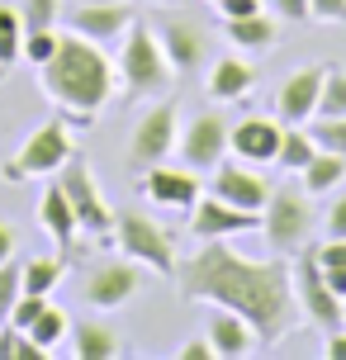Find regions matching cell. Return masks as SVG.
Returning a JSON list of instances; mask_svg holds the SVG:
<instances>
[{
	"label": "cell",
	"instance_id": "obj_1",
	"mask_svg": "<svg viewBox=\"0 0 346 360\" xmlns=\"http://www.w3.org/2000/svg\"><path fill=\"white\" fill-rule=\"evenodd\" d=\"M176 285H181L185 299H200V304H223L242 313L247 323L256 327L261 346L285 342L294 327H299V299H294V275L290 261H256V256H242L228 242H204L200 252L190 256L181 270H176Z\"/></svg>",
	"mask_w": 346,
	"mask_h": 360
},
{
	"label": "cell",
	"instance_id": "obj_2",
	"mask_svg": "<svg viewBox=\"0 0 346 360\" xmlns=\"http://www.w3.org/2000/svg\"><path fill=\"white\" fill-rule=\"evenodd\" d=\"M38 90L57 105V114H67V124L91 128L119 90V67L110 62L105 43L62 34V48L53 53V62L38 67Z\"/></svg>",
	"mask_w": 346,
	"mask_h": 360
},
{
	"label": "cell",
	"instance_id": "obj_3",
	"mask_svg": "<svg viewBox=\"0 0 346 360\" xmlns=\"http://www.w3.org/2000/svg\"><path fill=\"white\" fill-rule=\"evenodd\" d=\"M114 67H119V90L128 100H162L166 90L176 86V67L166 57L162 38L143 19H133V29L119 38V62Z\"/></svg>",
	"mask_w": 346,
	"mask_h": 360
},
{
	"label": "cell",
	"instance_id": "obj_4",
	"mask_svg": "<svg viewBox=\"0 0 346 360\" xmlns=\"http://www.w3.org/2000/svg\"><path fill=\"white\" fill-rule=\"evenodd\" d=\"M261 237L275 256H299L313 247V195L304 185H275L261 209Z\"/></svg>",
	"mask_w": 346,
	"mask_h": 360
},
{
	"label": "cell",
	"instance_id": "obj_5",
	"mask_svg": "<svg viewBox=\"0 0 346 360\" xmlns=\"http://www.w3.org/2000/svg\"><path fill=\"white\" fill-rule=\"evenodd\" d=\"M72 128H67V114H53V119H43V124L19 143V152L10 162L0 166V180H43V176H57L62 166L72 162Z\"/></svg>",
	"mask_w": 346,
	"mask_h": 360
},
{
	"label": "cell",
	"instance_id": "obj_6",
	"mask_svg": "<svg viewBox=\"0 0 346 360\" xmlns=\"http://www.w3.org/2000/svg\"><path fill=\"white\" fill-rule=\"evenodd\" d=\"M57 185L67 190V199H72V214H76V223H81V233H86V237H100V242H110L119 214L110 209V199H105V190H100V180H95L91 162L72 152V162L57 171Z\"/></svg>",
	"mask_w": 346,
	"mask_h": 360
},
{
	"label": "cell",
	"instance_id": "obj_7",
	"mask_svg": "<svg viewBox=\"0 0 346 360\" xmlns=\"http://www.w3.org/2000/svg\"><path fill=\"white\" fill-rule=\"evenodd\" d=\"M114 242L128 261H138L152 275H176L181 270V256H176V237L166 233L157 218L147 214H119L114 223Z\"/></svg>",
	"mask_w": 346,
	"mask_h": 360
},
{
	"label": "cell",
	"instance_id": "obj_8",
	"mask_svg": "<svg viewBox=\"0 0 346 360\" xmlns=\"http://www.w3.org/2000/svg\"><path fill=\"white\" fill-rule=\"evenodd\" d=\"M181 143V109L171 100H152L147 114H138V124L128 133V171L143 176L157 162H166Z\"/></svg>",
	"mask_w": 346,
	"mask_h": 360
},
{
	"label": "cell",
	"instance_id": "obj_9",
	"mask_svg": "<svg viewBox=\"0 0 346 360\" xmlns=\"http://www.w3.org/2000/svg\"><path fill=\"white\" fill-rule=\"evenodd\" d=\"M290 275H294V299H299V313H304L313 327H323V332L346 327V299L328 285V280H323L313 247H304V252L290 261Z\"/></svg>",
	"mask_w": 346,
	"mask_h": 360
},
{
	"label": "cell",
	"instance_id": "obj_10",
	"mask_svg": "<svg viewBox=\"0 0 346 360\" xmlns=\"http://www.w3.org/2000/svg\"><path fill=\"white\" fill-rule=\"evenodd\" d=\"M152 29L162 38L176 76H190V72H200V67H209V43H214V38H209V29H204L195 15L162 10V15H152Z\"/></svg>",
	"mask_w": 346,
	"mask_h": 360
},
{
	"label": "cell",
	"instance_id": "obj_11",
	"mask_svg": "<svg viewBox=\"0 0 346 360\" xmlns=\"http://www.w3.org/2000/svg\"><path fill=\"white\" fill-rule=\"evenodd\" d=\"M143 294V266L138 261H128V256H110V261H95L86 270V280H81V299L100 313H114V308H124L128 299H138Z\"/></svg>",
	"mask_w": 346,
	"mask_h": 360
},
{
	"label": "cell",
	"instance_id": "obj_12",
	"mask_svg": "<svg viewBox=\"0 0 346 360\" xmlns=\"http://www.w3.org/2000/svg\"><path fill=\"white\" fill-rule=\"evenodd\" d=\"M204 190L228 199V204H237V209H247V214H261L275 185L261 176V166L242 162V157H223V162L209 171V185H204Z\"/></svg>",
	"mask_w": 346,
	"mask_h": 360
},
{
	"label": "cell",
	"instance_id": "obj_13",
	"mask_svg": "<svg viewBox=\"0 0 346 360\" xmlns=\"http://www.w3.org/2000/svg\"><path fill=\"white\" fill-rule=\"evenodd\" d=\"M228 138H233V128H228V119L223 114H195L190 124L181 128V143H176V157H181L190 171H214V166L228 157Z\"/></svg>",
	"mask_w": 346,
	"mask_h": 360
},
{
	"label": "cell",
	"instance_id": "obj_14",
	"mask_svg": "<svg viewBox=\"0 0 346 360\" xmlns=\"http://www.w3.org/2000/svg\"><path fill=\"white\" fill-rule=\"evenodd\" d=\"M138 190H143V199H152L157 209H176V214H190L195 209V199L204 195V180L200 171H190V166H166L157 162L152 171H143L138 176Z\"/></svg>",
	"mask_w": 346,
	"mask_h": 360
},
{
	"label": "cell",
	"instance_id": "obj_15",
	"mask_svg": "<svg viewBox=\"0 0 346 360\" xmlns=\"http://www.w3.org/2000/svg\"><path fill=\"white\" fill-rule=\"evenodd\" d=\"M185 228H190V237H200V242H219V237H237V233H252V228L261 233V214H247V209H237V204H228V199L204 190L195 199Z\"/></svg>",
	"mask_w": 346,
	"mask_h": 360
},
{
	"label": "cell",
	"instance_id": "obj_16",
	"mask_svg": "<svg viewBox=\"0 0 346 360\" xmlns=\"http://www.w3.org/2000/svg\"><path fill=\"white\" fill-rule=\"evenodd\" d=\"M133 19H138L133 0H86L67 15V29L91 38V43H119L133 29Z\"/></svg>",
	"mask_w": 346,
	"mask_h": 360
},
{
	"label": "cell",
	"instance_id": "obj_17",
	"mask_svg": "<svg viewBox=\"0 0 346 360\" xmlns=\"http://www.w3.org/2000/svg\"><path fill=\"white\" fill-rule=\"evenodd\" d=\"M323 76H328V67H299L285 76V86L275 95V119L280 124H309L318 114V100H323Z\"/></svg>",
	"mask_w": 346,
	"mask_h": 360
},
{
	"label": "cell",
	"instance_id": "obj_18",
	"mask_svg": "<svg viewBox=\"0 0 346 360\" xmlns=\"http://www.w3.org/2000/svg\"><path fill=\"white\" fill-rule=\"evenodd\" d=\"M280 138H285V124H280V119L252 114V119L233 124L228 152H233V157H242V162H252V166H271L275 157H280Z\"/></svg>",
	"mask_w": 346,
	"mask_h": 360
},
{
	"label": "cell",
	"instance_id": "obj_19",
	"mask_svg": "<svg viewBox=\"0 0 346 360\" xmlns=\"http://www.w3.org/2000/svg\"><path fill=\"white\" fill-rule=\"evenodd\" d=\"M204 337L214 342V356L219 360H247L261 346V337H256V327L242 318V313H233V308L214 304V313H209V327H204Z\"/></svg>",
	"mask_w": 346,
	"mask_h": 360
},
{
	"label": "cell",
	"instance_id": "obj_20",
	"mask_svg": "<svg viewBox=\"0 0 346 360\" xmlns=\"http://www.w3.org/2000/svg\"><path fill=\"white\" fill-rule=\"evenodd\" d=\"M38 228H43V233L53 237V247L62 256H72L76 252V233H81V223H76V214H72V199H67V190H62V185H48V190H43V195H38Z\"/></svg>",
	"mask_w": 346,
	"mask_h": 360
},
{
	"label": "cell",
	"instance_id": "obj_21",
	"mask_svg": "<svg viewBox=\"0 0 346 360\" xmlns=\"http://www.w3.org/2000/svg\"><path fill=\"white\" fill-rule=\"evenodd\" d=\"M256 86V72L252 62H242V57H214L209 62V100H219V105H233V100H247Z\"/></svg>",
	"mask_w": 346,
	"mask_h": 360
},
{
	"label": "cell",
	"instance_id": "obj_22",
	"mask_svg": "<svg viewBox=\"0 0 346 360\" xmlns=\"http://www.w3.org/2000/svg\"><path fill=\"white\" fill-rule=\"evenodd\" d=\"M67 342H72L76 360H119L124 356V337L110 323H81V327H72Z\"/></svg>",
	"mask_w": 346,
	"mask_h": 360
},
{
	"label": "cell",
	"instance_id": "obj_23",
	"mask_svg": "<svg viewBox=\"0 0 346 360\" xmlns=\"http://www.w3.org/2000/svg\"><path fill=\"white\" fill-rule=\"evenodd\" d=\"M223 29H228V38H233V48H247V53L275 48V19L266 15V10L242 15V19H223Z\"/></svg>",
	"mask_w": 346,
	"mask_h": 360
},
{
	"label": "cell",
	"instance_id": "obj_24",
	"mask_svg": "<svg viewBox=\"0 0 346 360\" xmlns=\"http://www.w3.org/2000/svg\"><path fill=\"white\" fill-rule=\"evenodd\" d=\"M19 270H24V294H53L67 280V256H29L19 261Z\"/></svg>",
	"mask_w": 346,
	"mask_h": 360
},
{
	"label": "cell",
	"instance_id": "obj_25",
	"mask_svg": "<svg viewBox=\"0 0 346 360\" xmlns=\"http://www.w3.org/2000/svg\"><path fill=\"white\" fill-rule=\"evenodd\" d=\"M342 180H346V157H342V152H323V147H318L313 162L304 166V190H309V195H328V190H337Z\"/></svg>",
	"mask_w": 346,
	"mask_h": 360
},
{
	"label": "cell",
	"instance_id": "obj_26",
	"mask_svg": "<svg viewBox=\"0 0 346 360\" xmlns=\"http://www.w3.org/2000/svg\"><path fill=\"white\" fill-rule=\"evenodd\" d=\"M313 152H318V143H313V133L304 124H285V138H280V157H275V166H285V171H294V176H304V166L313 162Z\"/></svg>",
	"mask_w": 346,
	"mask_h": 360
},
{
	"label": "cell",
	"instance_id": "obj_27",
	"mask_svg": "<svg viewBox=\"0 0 346 360\" xmlns=\"http://www.w3.org/2000/svg\"><path fill=\"white\" fill-rule=\"evenodd\" d=\"M313 256H318L323 280H328V285L346 299V237H323V242L313 247Z\"/></svg>",
	"mask_w": 346,
	"mask_h": 360
},
{
	"label": "cell",
	"instance_id": "obj_28",
	"mask_svg": "<svg viewBox=\"0 0 346 360\" xmlns=\"http://www.w3.org/2000/svg\"><path fill=\"white\" fill-rule=\"evenodd\" d=\"M24 57V19L19 5H0V72Z\"/></svg>",
	"mask_w": 346,
	"mask_h": 360
},
{
	"label": "cell",
	"instance_id": "obj_29",
	"mask_svg": "<svg viewBox=\"0 0 346 360\" xmlns=\"http://www.w3.org/2000/svg\"><path fill=\"white\" fill-rule=\"evenodd\" d=\"M29 337H34L43 351H53L57 342H67V337H72V323H67V313H62V308L48 304V308L34 318V323H29Z\"/></svg>",
	"mask_w": 346,
	"mask_h": 360
},
{
	"label": "cell",
	"instance_id": "obj_30",
	"mask_svg": "<svg viewBox=\"0 0 346 360\" xmlns=\"http://www.w3.org/2000/svg\"><path fill=\"white\" fill-rule=\"evenodd\" d=\"M304 128L313 133V143L323 152H342L346 157V114H313Z\"/></svg>",
	"mask_w": 346,
	"mask_h": 360
},
{
	"label": "cell",
	"instance_id": "obj_31",
	"mask_svg": "<svg viewBox=\"0 0 346 360\" xmlns=\"http://www.w3.org/2000/svg\"><path fill=\"white\" fill-rule=\"evenodd\" d=\"M19 19H24V34L29 29H57L62 0H19Z\"/></svg>",
	"mask_w": 346,
	"mask_h": 360
},
{
	"label": "cell",
	"instance_id": "obj_32",
	"mask_svg": "<svg viewBox=\"0 0 346 360\" xmlns=\"http://www.w3.org/2000/svg\"><path fill=\"white\" fill-rule=\"evenodd\" d=\"M57 48H62V34H57V29H29V34H24V62H34V67L53 62Z\"/></svg>",
	"mask_w": 346,
	"mask_h": 360
},
{
	"label": "cell",
	"instance_id": "obj_33",
	"mask_svg": "<svg viewBox=\"0 0 346 360\" xmlns=\"http://www.w3.org/2000/svg\"><path fill=\"white\" fill-rule=\"evenodd\" d=\"M19 294H24V270H19V261H0V327L10 323V308H15Z\"/></svg>",
	"mask_w": 346,
	"mask_h": 360
},
{
	"label": "cell",
	"instance_id": "obj_34",
	"mask_svg": "<svg viewBox=\"0 0 346 360\" xmlns=\"http://www.w3.org/2000/svg\"><path fill=\"white\" fill-rule=\"evenodd\" d=\"M318 114H346V67H328V76H323V100H318Z\"/></svg>",
	"mask_w": 346,
	"mask_h": 360
},
{
	"label": "cell",
	"instance_id": "obj_35",
	"mask_svg": "<svg viewBox=\"0 0 346 360\" xmlns=\"http://www.w3.org/2000/svg\"><path fill=\"white\" fill-rule=\"evenodd\" d=\"M48 308V294H19L15 308H10V327H19V332H29V323H34L38 313Z\"/></svg>",
	"mask_w": 346,
	"mask_h": 360
},
{
	"label": "cell",
	"instance_id": "obj_36",
	"mask_svg": "<svg viewBox=\"0 0 346 360\" xmlns=\"http://www.w3.org/2000/svg\"><path fill=\"white\" fill-rule=\"evenodd\" d=\"M323 233H328V237H346V190L328 204V214H323Z\"/></svg>",
	"mask_w": 346,
	"mask_h": 360
},
{
	"label": "cell",
	"instance_id": "obj_37",
	"mask_svg": "<svg viewBox=\"0 0 346 360\" xmlns=\"http://www.w3.org/2000/svg\"><path fill=\"white\" fill-rule=\"evenodd\" d=\"M318 24H346V0H309Z\"/></svg>",
	"mask_w": 346,
	"mask_h": 360
},
{
	"label": "cell",
	"instance_id": "obj_38",
	"mask_svg": "<svg viewBox=\"0 0 346 360\" xmlns=\"http://www.w3.org/2000/svg\"><path fill=\"white\" fill-rule=\"evenodd\" d=\"M271 15L290 19V24H304V19H313V10H309V0H271Z\"/></svg>",
	"mask_w": 346,
	"mask_h": 360
},
{
	"label": "cell",
	"instance_id": "obj_39",
	"mask_svg": "<svg viewBox=\"0 0 346 360\" xmlns=\"http://www.w3.org/2000/svg\"><path fill=\"white\" fill-rule=\"evenodd\" d=\"M214 10H219V19H242V15L266 10V5H261V0H214Z\"/></svg>",
	"mask_w": 346,
	"mask_h": 360
},
{
	"label": "cell",
	"instance_id": "obj_40",
	"mask_svg": "<svg viewBox=\"0 0 346 360\" xmlns=\"http://www.w3.org/2000/svg\"><path fill=\"white\" fill-rule=\"evenodd\" d=\"M181 360H214V342L209 337H190L181 346Z\"/></svg>",
	"mask_w": 346,
	"mask_h": 360
},
{
	"label": "cell",
	"instance_id": "obj_41",
	"mask_svg": "<svg viewBox=\"0 0 346 360\" xmlns=\"http://www.w3.org/2000/svg\"><path fill=\"white\" fill-rule=\"evenodd\" d=\"M323 356H328V360H346V327L328 332V342H323Z\"/></svg>",
	"mask_w": 346,
	"mask_h": 360
},
{
	"label": "cell",
	"instance_id": "obj_42",
	"mask_svg": "<svg viewBox=\"0 0 346 360\" xmlns=\"http://www.w3.org/2000/svg\"><path fill=\"white\" fill-rule=\"evenodd\" d=\"M15 247H19V237H15V228L0 218V261H15Z\"/></svg>",
	"mask_w": 346,
	"mask_h": 360
},
{
	"label": "cell",
	"instance_id": "obj_43",
	"mask_svg": "<svg viewBox=\"0 0 346 360\" xmlns=\"http://www.w3.org/2000/svg\"><path fill=\"white\" fill-rule=\"evenodd\" d=\"M152 5H166V0H152Z\"/></svg>",
	"mask_w": 346,
	"mask_h": 360
},
{
	"label": "cell",
	"instance_id": "obj_44",
	"mask_svg": "<svg viewBox=\"0 0 346 360\" xmlns=\"http://www.w3.org/2000/svg\"><path fill=\"white\" fill-rule=\"evenodd\" d=\"M76 5H86V0H76Z\"/></svg>",
	"mask_w": 346,
	"mask_h": 360
},
{
	"label": "cell",
	"instance_id": "obj_45",
	"mask_svg": "<svg viewBox=\"0 0 346 360\" xmlns=\"http://www.w3.org/2000/svg\"><path fill=\"white\" fill-rule=\"evenodd\" d=\"M209 5H214V0H209Z\"/></svg>",
	"mask_w": 346,
	"mask_h": 360
}]
</instances>
